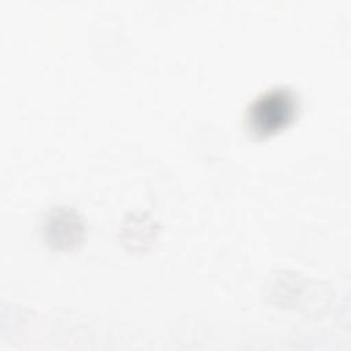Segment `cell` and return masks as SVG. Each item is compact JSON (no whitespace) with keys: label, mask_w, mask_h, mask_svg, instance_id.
I'll return each mask as SVG.
<instances>
[{"label":"cell","mask_w":351,"mask_h":351,"mask_svg":"<svg viewBox=\"0 0 351 351\" xmlns=\"http://www.w3.org/2000/svg\"><path fill=\"white\" fill-rule=\"evenodd\" d=\"M293 112V99L285 90H276L259 99L251 110V123L256 132L269 133L281 128Z\"/></svg>","instance_id":"obj_1"}]
</instances>
